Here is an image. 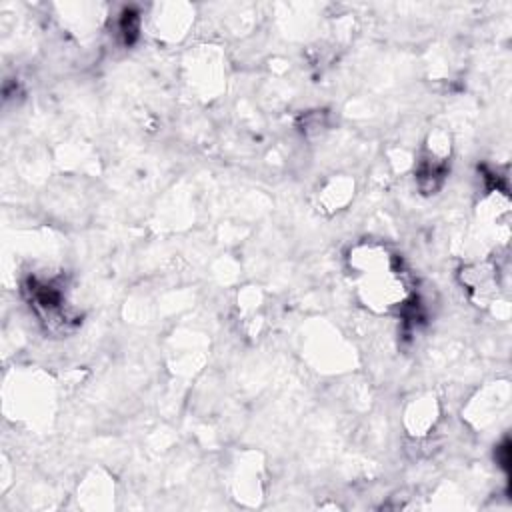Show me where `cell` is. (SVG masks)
I'll use <instances>...</instances> for the list:
<instances>
[{"instance_id": "2", "label": "cell", "mask_w": 512, "mask_h": 512, "mask_svg": "<svg viewBox=\"0 0 512 512\" xmlns=\"http://www.w3.org/2000/svg\"><path fill=\"white\" fill-rule=\"evenodd\" d=\"M26 292L30 306L50 330L64 332L72 324V316L66 306V296L58 284L30 278L26 284Z\"/></svg>"}, {"instance_id": "1", "label": "cell", "mask_w": 512, "mask_h": 512, "mask_svg": "<svg viewBox=\"0 0 512 512\" xmlns=\"http://www.w3.org/2000/svg\"><path fill=\"white\" fill-rule=\"evenodd\" d=\"M350 266L362 276L358 290L366 306L380 312L392 308H400L402 312L412 302L398 256L384 248L358 246L350 254Z\"/></svg>"}]
</instances>
